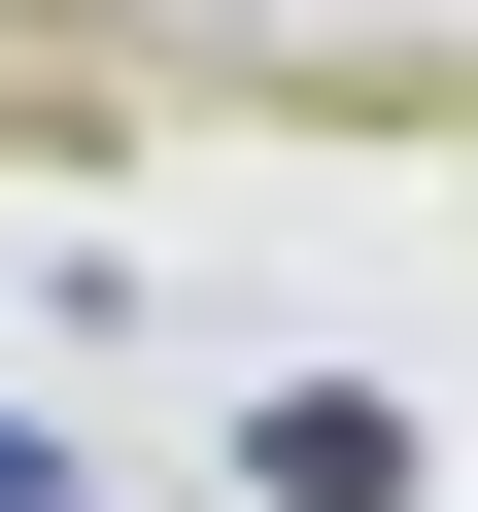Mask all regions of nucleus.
<instances>
[{"instance_id":"obj_1","label":"nucleus","mask_w":478,"mask_h":512,"mask_svg":"<svg viewBox=\"0 0 478 512\" xmlns=\"http://www.w3.org/2000/svg\"><path fill=\"white\" fill-rule=\"evenodd\" d=\"M239 478H274V512H410V410H376V376H274Z\"/></svg>"},{"instance_id":"obj_2","label":"nucleus","mask_w":478,"mask_h":512,"mask_svg":"<svg viewBox=\"0 0 478 512\" xmlns=\"http://www.w3.org/2000/svg\"><path fill=\"white\" fill-rule=\"evenodd\" d=\"M0 512H69V444H35V410H0Z\"/></svg>"}]
</instances>
